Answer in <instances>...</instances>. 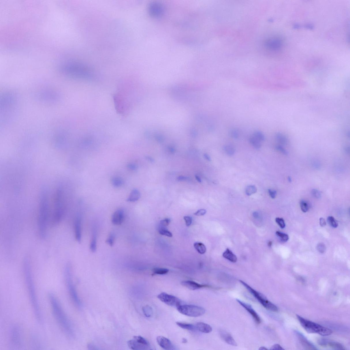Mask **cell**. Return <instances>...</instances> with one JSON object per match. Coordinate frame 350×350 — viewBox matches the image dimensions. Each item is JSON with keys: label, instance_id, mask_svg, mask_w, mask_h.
Instances as JSON below:
<instances>
[{"label": "cell", "instance_id": "6da1fadb", "mask_svg": "<svg viewBox=\"0 0 350 350\" xmlns=\"http://www.w3.org/2000/svg\"><path fill=\"white\" fill-rule=\"evenodd\" d=\"M19 99L15 92L8 91L0 97V125L5 128L12 124L19 111Z\"/></svg>", "mask_w": 350, "mask_h": 350}, {"label": "cell", "instance_id": "7a4b0ae2", "mask_svg": "<svg viewBox=\"0 0 350 350\" xmlns=\"http://www.w3.org/2000/svg\"><path fill=\"white\" fill-rule=\"evenodd\" d=\"M23 267L24 276L31 305L37 320L40 323H42L43 317L39 304L31 263L27 257L25 258L24 261Z\"/></svg>", "mask_w": 350, "mask_h": 350}, {"label": "cell", "instance_id": "3957f363", "mask_svg": "<svg viewBox=\"0 0 350 350\" xmlns=\"http://www.w3.org/2000/svg\"><path fill=\"white\" fill-rule=\"evenodd\" d=\"M48 298L56 321L66 334L71 338H73L74 336V332L72 327L59 302L56 296L51 293H49Z\"/></svg>", "mask_w": 350, "mask_h": 350}, {"label": "cell", "instance_id": "277c9868", "mask_svg": "<svg viewBox=\"0 0 350 350\" xmlns=\"http://www.w3.org/2000/svg\"><path fill=\"white\" fill-rule=\"evenodd\" d=\"M60 71L63 74L71 78L88 80H93L96 78L93 71L80 64H65L62 66Z\"/></svg>", "mask_w": 350, "mask_h": 350}, {"label": "cell", "instance_id": "5b68a950", "mask_svg": "<svg viewBox=\"0 0 350 350\" xmlns=\"http://www.w3.org/2000/svg\"><path fill=\"white\" fill-rule=\"evenodd\" d=\"M34 97L38 102L43 104L51 105L58 104L62 98L59 92L50 88H44L38 90L35 94Z\"/></svg>", "mask_w": 350, "mask_h": 350}, {"label": "cell", "instance_id": "8992f818", "mask_svg": "<svg viewBox=\"0 0 350 350\" xmlns=\"http://www.w3.org/2000/svg\"><path fill=\"white\" fill-rule=\"evenodd\" d=\"M297 318L302 326L308 332L317 333L323 336H329L332 333L331 330L306 319L298 315Z\"/></svg>", "mask_w": 350, "mask_h": 350}, {"label": "cell", "instance_id": "52a82bcc", "mask_svg": "<svg viewBox=\"0 0 350 350\" xmlns=\"http://www.w3.org/2000/svg\"><path fill=\"white\" fill-rule=\"evenodd\" d=\"M38 217V228L40 236L42 238L45 237L46 232L48 206L46 198L42 200L40 206Z\"/></svg>", "mask_w": 350, "mask_h": 350}, {"label": "cell", "instance_id": "ba28073f", "mask_svg": "<svg viewBox=\"0 0 350 350\" xmlns=\"http://www.w3.org/2000/svg\"><path fill=\"white\" fill-rule=\"evenodd\" d=\"M240 282L247 289L250 293L252 294L257 301L259 302L263 306L268 310L274 312H277L278 308L277 306L267 299L264 295L257 291L244 281L240 280Z\"/></svg>", "mask_w": 350, "mask_h": 350}, {"label": "cell", "instance_id": "9c48e42d", "mask_svg": "<svg viewBox=\"0 0 350 350\" xmlns=\"http://www.w3.org/2000/svg\"><path fill=\"white\" fill-rule=\"evenodd\" d=\"M65 277L66 285L70 295L75 304L77 307L80 308L81 307V303L74 284L70 264H67L66 267Z\"/></svg>", "mask_w": 350, "mask_h": 350}, {"label": "cell", "instance_id": "30bf717a", "mask_svg": "<svg viewBox=\"0 0 350 350\" xmlns=\"http://www.w3.org/2000/svg\"><path fill=\"white\" fill-rule=\"evenodd\" d=\"M176 308L181 314L191 317H198L203 315L206 311L203 307L193 305L181 304Z\"/></svg>", "mask_w": 350, "mask_h": 350}, {"label": "cell", "instance_id": "8fae6325", "mask_svg": "<svg viewBox=\"0 0 350 350\" xmlns=\"http://www.w3.org/2000/svg\"><path fill=\"white\" fill-rule=\"evenodd\" d=\"M54 204V212L53 214V221L57 224L62 220L64 211L63 202L62 200V191H59Z\"/></svg>", "mask_w": 350, "mask_h": 350}, {"label": "cell", "instance_id": "7c38bea8", "mask_svg": "<svg viewBox=\"0 0 350 350\" xmlns=\"http://www.w3.org/2000/svg\"><path fill=\"white\" fill-rule=\"evenodd\" d=\"M158 299L167 305L176 307L181 305L180 300L176 296L163 292L158 295Z\"/></svg>", "mask_w": 350, "mask_h": 350}, {"label": "cell", "instance_id": "4fadbf2b", "mask_svg": "<svg viewBox=\"0 0 350 350\" xmlns=\"http://www.w3.org/2000/svg\"><path fill=\"white\" fill-rule=\"evenodd\" d=\"M10 340L11 344L14 346H18L22 343L21 331L19 326L14 325L11 329Z\"/></svg>", "mask_w": 350, "mask_h": 350}, {"label": "cell", "instance_id": "5bb4252c", "mask_svg": "<svg viewBox=\"0 0 350 350\" xmlns=\"http://www.w3.org/2000/svg\"><path fill=\"white\" fill-rule=\"evenodd\" d=\"M116 110L120 114H125L127 111L128 105L125 102L124 99L119 94H116L113 96Z\"/></svg>", "mask_w": 350, "mask_h": 350}, {"label": "cell", "instance_id": "9a60e30c", "mask_svg": "<svg viewBox=\"0 0 350 350\" xmlns=\"http://www.w3.org/2000/svg\"><path fill=\"white\" fill-rule=\"evenodd\" d=\"M129 347L130 349L134 350L150 349V346L145 345L142 341L136 336L133 337V339L128 341L127 342Z\"/></svg>", "mask_w": 350, "mask_h": 350}, {"label": "cell", "instance_id": "2e32d148", "mask_svg": "<svg viewBox=\"0 0 350 350\" xmlns=\"http://www.w3.org/2000/svg\"><path fill=\"white\" fill-rule=\"evenodd\" d=\"M74 226L75 238L77 242L80 243L82 239V216L80 214H77Z\"/></svg>", "mask_w": 350, "mask_h": 350}, {"label": "cell", "instance_id": "e0dca14e", "mask_svg": "<svg viewBox=\"0 0 350 350\" xmlns=\"http://www.w3.org/2000/svg\"><path fill=\"white\" fill-rule=\"evenodd\" d=\"M237 301L239 304L245 309L248 312L249 314L251 315L252 318H253L256 323L257 324H259L261 323V320L260 317H259V315H258L257 312L254 310L253 308L252 307L251 305L248 304L244 302L241 301L239 300H236Z\"/></svg>", "mask_w": 350, "mask_h": 350}, {"label": "cell", "instance_id": "ac0fdd59", "mask_svg": "<svg viewBox=\"0 0 350 350\" xmlns=\"http://www.w3.org/2000/svg\"><path fill=\"white\" fill-rule=\"evenodd\" d=\"M124 218V212L123 209H119L114 212L112 215V222L114 225H119L122 223Z\"/></svg>", "mask_w": 350, "mask_h": 350}, {"label": "cell", "instance_id": "d6986e66", "mask_svg": "<svg viewBox=\"0 0 350 350\" xmlns=\"http://www.w3.org/2000/svg\"><path fill=\"white\" fill-rule=\"evenodd\" d=\"M157 341L161 347L165 350L174 349L172 343L168 338L163 336H158L157 338Z\"/></svg>", "mask_w": 350, "mask_h": 350}, {"label": "cell", "instance_id": "ffe728a7", "mask_svg": "<svg viewBox=\"0 0 350 350\" xmlns=\"http://www.w3.org/2000/svg\"><path fill=\"white\" fill-rule=\"evenodd\" d=\"M219 334H220L221 338L226 343L229 345L233 346H236L237 343L236 341L232 336V335L229 333L223 330H221L219 331Z\"/></svg>", "mask_w": 350, "mask_h": 350}, {"label": "cell", "instance_id": "44dd1931", "mask_svg": "<svg viewBox=\"0 0 350 350\" xmlns=\"http://www.w3.org/2000/svg\"><path fill=\"white\" fill-rule=\"evenodd\" d=\"M182 285L191 290H196L203 287H208L207 285H202L192 281H184L181 283Z\"/></svg>", "mask_w": 350, "mask_h": 350}, {"label": "cell", "instance_id": "7402d4cb", "mask_svg": "<svg viewBox=\"0 0 350 350\" xmlns=\"http://www.w3.org/2000/svg\"><path fill=\"white\" fill-rule=\"evenodd\" d=\"M161 5L158 3H153L151 4L149 8L150 14L154 16H161L163 12V8Z\"/></svg>", "mask_w": 350, "mask_h": 350}, {"label": "cell", "instance_id": "603a6c76", "mask_svg": "<svg viewBox=\"0 0 350 350\" xmlns=\"http://www.w3.org/2000/svg\"><path fill=\"white\" fill-rule=\"evenodd\" d=\"M197 330L204 333H209L212 331V328L209 325L204 322H198L195 325Z\"/></svg>", "mask_w": 350, "mask_h": 350}, {"label": "cell", "instance_id": "cb8c5ba5", "mask_svg": "<svg viewBox=\"0 0 350 350\" xmlns=\"http://www.w3.org/2000/svg\"><path fill=\"white\" fill-rule=\"evenodd\" d=\"M223 257L232 262H236L237 260V258L236 255L228 248H227L225 251L223 253Z\"/></svg>", "mask_w": 350, "mask_h": 350}, {"label": "cell", "instance_id": "d4e9b609", "mask_svg": "<svg viewBox=\"0 0 350 350\" xmlns=\"http://www.w3.org/2000/svg\"><path fill=\"white\" fill-rule=\"evenodd\" d=\"M141 194L140 191L137 189H134L131 192L127 201L128 202H136L139 200Z\"/></svg>", "mask_w": 350, "mask_h": 350}, {"label": "cell", "instance_id": "484cf974", "mask_svg": "<svg viewBox=\"0 0 350 350\" xmlns=\"http://www.w3.org/2000/svg\"><path fill=\"white\" fill-rule=\"evenodd\" d=\"M97 232L95 227L93 228V236L90 245V249L91 252H95L97 250Z\"/></svg>", "mask_w": 350, "mask_h": 350}, {"label": "cell", "instance_id": "4316f807", "mask_svg": "<svg viewBox=\"0 0 350 350\" xmlns=\"http://www.w3.org/2000/svg\"><path fill=\"white\" fill-rule=\"evenodd\" d=\"M298 336L299 337L300 341L302 345L304 347L307 349H317L315 347L314 345H313L312 344L309 342L301 334L298 333Z\"/></svg>", "mask_w": 350, "mask_h": 350}, {"label": "cell", "instance_id": "83f0119b", "mask_svg": "<svg viewBox=\"0 0 350 350\" xmlns=\"http://www.w3.org/2000/svg\"><path fill=\"white\" fill-rule=\"evenodd\" d=\"M177 325L182 329L187 330L194 331L196 329L195 326L192 324L183 323L181 322H177Z\"/></svg>", "mask_w": 350, "mask_h": 350}, {"label": "cell", "instance_id": "f1b7e54d", "mask_svg": "<svg viewBox=\"0 0 350 350\" xmlns=\"http://www.w3.org/2000/svg\"><path fill=\"white\" fill-rule=\"evenodd\" d=\"M249 142L254 148L257 150L260 149L261 146V142L253 136L249 138Z\"/></svg>", "mask_w": 350, "mask_h": 350}, {"label": "cell", "instance_id": "f546056e", "mask_svg": "<svg viewBox=\"0 0 350 350\" xmlns=\"http://www.w3.org/2000/svg\"><path fill=\"white\" fill-rule=\"evenodd\" d=\"M194 246L199 253L201 254H204L205 253L206 251V248L205 245L201 242H196L195 243Z\"/></svg>", "mask_w": 350, "mask_h": 350}, {"label": "cell", "instance_id": "4dcf8cb0", "mask_svg": "<svg viewBox=\"0 0 350 350\" xmlns=\"http://www.w3.org/2000/svg\"><path fill=\"white\" fill-rule=\"evenodd\" d=\"M322 344L323 345L329 346L333 349H345L344 347L341 344L334 342H322Z\"/></svg>", "mask_w": 350, "mask_h": 350}, {"label": "cell", "instance_id": "1f68e13d", "mask_svg": "<svg viewBox=\"0 0 350 350\" xmlns=\"http://www.w3.org/2000/svg\"><path fill=\"white\" fill-rule=\"evenodd\" d=\"M111 182L114 187H119L122 186L123 184V180L121 178L115 177L112 178Z\"/></svg>", "mask_w": 350, "mask_h": 350}, {"label": "cell", "instance_id": "d6a6232c", "mask_svg": "<svg viewBox=\"0 0 350 350\" xmlns=\"http://www.w3.org/2000/svg\"><path fill=\"white\" fill-rule=\"evenodd\" d=\"M158 231L161 235L168 237H172V234L171 232L167 229L166 227L161 226H159Z\"/></svg>", "mask_w": 350, "mask_h": 350}, {"label": "cell", "instance_id": "836d02e7", "mask_svg": "<svg viewBox=\"0 0 350 350\" xmlns=\"http://www.w3.org/2000/svg\"><path fill=\"white\" fill-rule=\"evenodd\" d=\"M142 311L144 314L147 317H151L153 313L151 307L148 305L145 306L143 307Z\"/></svg>", "mask_w": 350, "mask_h": 350}, {"label": "cell", "instance_id": "e575fe53", "mask_svg": "<svg viewBox=\"0 0 350 350\" xmlns=\"http://www.w3.org/2000/svg\"><path fill=\"white\" fill-rule=\"evenodd\" d=\"M257 189L255 186L250 185L248 186L246 189V195L250 196L252 194H255L257 192Z\"/></svg>", "mask_w": 350, "mask_h": 350}, {"label": "cell", "instance_id": "d590c367", "mask_svg": "<svg viewBox=\"0 0 350 350\" xmlns=\"http://www.w3.org/2000/svg\"><path fill=\"white\" fill-rule=\"evenodd\" d=\"M224 149L225 152L228 155L232 156L235 154V149L232 145H226L224 147Z\"/></svg>", "mask_w": 350, "mask_h": 350}, {"label": "cell", "instance_id": "8d00e7d4", "mask_svg": "<svg viewBox=\"0 0 350 350\" xmlns=\"http://www.w3.org/2000/svg\"><path fill=\"white\" fill-rule=\"evenodd\" d=\"M275 138L277 140L279 143L283 144L287 143V138L283 134L277 133L275 134Z\"/></svg>", "mask_w": 350, "mask_h": 350}, {"label": "cell", "instance_id": "74e56055", "mask_svg": "<svg viewBox=\"0 0 350 350\" xmlns=\"http://www.w3.org/2000/svg\"><path fill=\"white\" fill-rule=\"evenodd\" d=\"M300 206L302 211L303 212H306L308 210L309 206L308 202L306 201L302 200L300 202Z\"/></svg>", "mask_w": 350, "mask_h": 350}, {"label": "cell", "instance_id": "f35d334b", "mask_svg": "<svg viewBox=\"0 0 350 350\" xmlns=\"http://www.w3.org/2000/svg\"><path fill=\"white\" fill-rule=\"evenodd\" d=\"M153 271L154 274H167L169 272V270L166 268H155L153 270Z\"/></svg>", "mask_w": 350, "mask_h": 350}, {"label": "cell", "instance_id": "ab89813d", "mask_svg": "<svg viewBox=\"0 0 350 350\" xmlns=\"http://www.w3.org/2000/svg\"><path fill=\"white\" fill-rule=\"evenodd\" d=\"M253 136L261 142L265 140V137L264 134L260 131H255L254 133Z\"/></svg>", "mask_w": 350, "mask_h": 350}, {"label": "cell", "instance_id": "60d3db41", "mask_svg": "<svg viewBox=\"0 0 350 350\" xmlns=\"http://www.w3.org/2000/svg\"><path fill=\"white\" fill-rule=\"evenodd\" d=\"M276 234L278 237L281 240L283 241V242H287L289 240V236L286 234L277 231L276 232Z\"/></svg>", "mask_w": 350, "mask_h": 350}, {"label": "cell", "instance_id": "b9f144b4", "mask_svg": "<svg viewBox=\"0 0 350 350\" xmlns=\"http://www.w3.org/2000/svg\"><path fill=\"white\" fill-rule=\"evenodd\" d=\"M327 221L330 225L332 226V227L334 228L338 227V223L335 220L334 217L332 216L329 217L328 218Z\"/></svg>", "mask_w": 350, "mask_h": 350}, {"label": "cell", "instance_id": "7bdbcfd3", "mask_svg": "<svg viewBox=\"0 0 350 350\" xmlns=\"http://www.w3.org/2000/svg\"><path fill=\"white\" fill-rule=\"evenodd\" d=\"M115 240V236L113 234H110L106 240V242L110 246H112Z\"/></svg>", "mask_w": 350, "mask_h": 350}, {"label": "cell", "instance_id": "ee69618b", "mask_svg": "<svg viewBox=\"0 0 350 350\" xmlns=\"http://www.w3.org/2000/svg\"><path fill=\"white\" fill-rule=\"evenodd\" d=\"M276 222L282 229L285 227V224L284 220L283 218H277L275 219Z\"/></svg>", "mask_w": 350, "mask_h": 350}, {"label": "cell", "instance_id": "f6af8a7d", "mask_svg": "<svg viewBox=\"0 0 350 350\" xmlns=\"http://www.w3.org/2000/svg\"><path fill=\"white\" fill-rule=\"evenodd\" d=\"M230 135L234 139H237L239 137V132L238 130L236 129H234L230 132Z\"/></svg>", "mask_w": 350, "mask_h": 350}, {"label": "cell", "instance_id": "bcb514c9", "mask_svg": "<svg viewBox=\"0 0 350 350\" xmlns=\"http://www.w3.org/2000/svg\"><path fill=\"white\" fill-rule=\"evenodd\" d=\"M317 248L318 251L322 253H324L326 250V246L322 243H320L318 244Z\"/></svg>", "mask_w": 350, "mask_h": 350}, {"label": "cell", "instance_id": "7dc6e473", "mask_svg": "<svg viewBox=\"0 0 350 350\" xmlns=\"http://www.w3.org/2000/svg\"><path fill=\"white\" fill-rule=\"evenodd\" d=\"M313 196L316 198H319L321 196V193L320 191L316 189H313L311 191Z\"/></svg>", "mask_w": 350, "mask_h": 350}, {"label": "cell", "instance_id": "c3c4849f", "mask_svg": "<svg viewBox=\"0 0 350 350\" xmlns=\"http://www.w3.org/2000/svg\"><path fill=\"white\" fill-rule=\"evenodd\" d=\"M170 219H165L164 220L161 221L159 225L166 227L167 226L169 225V224H170Z\"/></svg>", "mask_w": 350, "mask_h": 350}, {"label": "cell", "instance_id": "681fc988", "mask_svg": "<svg viewBox=\"0 0 350 350\" xmlns=\"http://www.w3.org/2000/svg\"><path fill=\"white\" fill-rule=\"evenodd\" d=\"M184 220L185 221L186 225L187 226H190L192 223V219L189 216H185L184 217Z\"/></svg>", "mask_w": 350, "mask_h": 350}, {"label": "cell", "instance_id": "f907efd6", "mask_svg": "<svg viewBox=\"0 0 350 350\" xmlns=\"http://www.w3.org/2000/svg\"><path fill=\"white\" fill-rule=\"evenodd\" d=\"M206 212H207V211H206V210L204 209H201L199 210H198L196 211V212L194 214L195 215H196V216H201L205 214Z\"/></svg>", "mask_w": 350, "mask_h": 350}, {"label": "cell", "instance_id": "816d5d0a", "mask_svg": "<svg viewBox=\"0 0 350 350\" xmlns=\"http://www.w3.org/2000/svg\"><path fill=\"white\" fill-rule=\"evenodd\" d=\"M127 167L129 170H137L138 167L137 165L134 164L129 163L127 165Z\"/></svg>", "mask_w": 350, "mask_h": 350}, {"label": "cell", "instance_id": "f5cc1de1", "mask_svg": "<svg viewBox=\"0 0 350 350\" xmlns=\"http://www.w3.org/2000/svg\"><path fill=\"white\" fill-rule=\"evenodd\" d=\"M268 192L270 197L272 199H274L276 198V195H277V191L275 190H272V189H269Z\"/></svg>", "mask_w": 350, "mask_h": 350}, {"label": "cell", "instance_id": "db71d44e", "mask_svg": "<svg viewBox=\"0 0 350 350\" xmlns=\"http://www.w3.org/2000/svg\"><path fill=\"white\" fill-rule=\"evenodd\" d=\"M271 350H283L282 347L279 344H274V345L272 346L271 349Z\"/></svg>", "mask_w": 350, "mask_h": 350}, {"label": "cell", "instance_id": "11a10c76", "mask_svg": "<svg viewBox=\"0 0 350 350\" xmlns=\"http://www.w3.org/2000/svg\"><path fill=\"white\" fill-rule=\"evenodd\" d=\"M189 179V178L183 176H178L177 178V179L178 181H186V180H188Z\"/></svg>", "mask_w": 350, "mask_h": 350}, {"label": "cell", "instance_id": "9f6ffc18", "mask_svg": "<svg viewBox=\"0 0 350 350\" xmlns=\"http://www.w3.org/2000/svg\"><path fill=\"white\" fill-rule=\"evenodd\" d=\"M276 148L278 150H279L280 151L283 153H286V150H285L284 148L281 146H280V145H277V146H276Z\"/></svg>", "mask_w": 350, "mask_h": 350}, {"label": "cell", "instance_id": "6f0895ef", "mask_svg": "<svg viewBox=\"0 0 350 350\" xmlns=\"http://www.w3.org/2000/svg\"><path fill=\"white\" fill-rule=\"evenodd\" d=\"M320 226L322 227L326 225V223L325 219L322 218L320 219Z\"/></svg>", "mask_w": 350, "mask_h": 350}, {"label": "cell", "instance_id": "680465c9", "mask_svg": "<svg viewBox=\"0 0 350 350\" xmlns=\"http://www.w3.org/2000/svg\"><path fill=\"white\" fill-rule=\"evenodd\" d=\"M204 158L208 161H211V158L210 156L207 154H204Z\"/></svg>", "mask_w": 350, "mask_h": 350}, {"label": "cell", "instance_id": "91938a15", "mask_svg": "<svg viewBox=\"0 0 350 350\" xmlns=\"http://www.w3.org/2000/svg\"><path fill=\"white\" fill-rule=\"evenodd\" d=\"M195 178H196V180H197V181L199 182V183H201L202 180L201 179V178L200 177L198 176H197V175H196V176H195Z\"/></svg>", "mask_w": 350, "mask_h": 350}, {"label": "cell", "instance_id": "94428289", "mask_svg": "<svg viewBox=\"0 0 350 350\" xmlns=\"http://www.w3.org/2000/svg\"><path fill=\"white\" fill-rule=\"evenodd\" d=\"M259 349L261 350H267V349H267V348H266V347H261L260 348H259Z\"/></svg>", "mask_w": 350, "mask_h": 350}, {"label": "cell", "instance_id": "6125c7cd", "mask_svg": "<svg viewBox=\"0 0 350 350\" xmlns=\"http://www.w3.org/2000/svg\"><path fill=\"white\" fill-rule=\"evenodd\" d=\"M268 245L270 247L272 245V241H269V242H268Z\"/></svg>", "mask_w": 350, "mask_h": 350}, {"label": "cell", "instance_id": "be15d7a7", "mask_svg": "<svg viewBox=\"0 0 350 350\" xmlns=\"http://www.w3.org/2000/svg\"><path fill=\"white\" fill-rule=\"evenodd\" d=\"M183 341H182V342H183L184 343V342H185V343L187 342H187V340L185 339L184 338L183 339Z\"/></svg>", "mask_w": 350, "mask_h": 350}]
</instances>
